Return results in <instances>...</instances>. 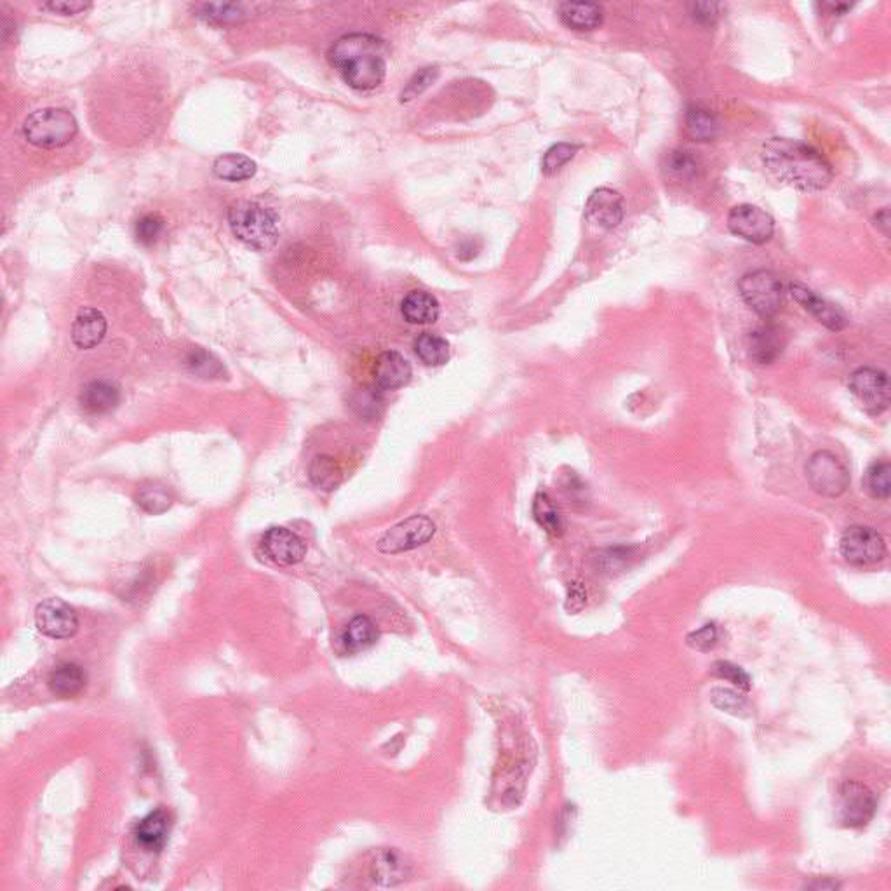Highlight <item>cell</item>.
<instances>
[{"label": "cell", "mask_w": 891, "mask_h": 891, "mask_svg": "<svg viewBox=\"0 0 891 891\" xmlns=\"http://www.w3.org/2000/svg\"><path fill=\"white\" fill-rule=\"evenodd\" d=\"M874 221H876L874 225H876L877 229H881V230H883V233H886V235H888V227H890V218H888V210H883L881 213L876 214V218H874Z\"/></svg>", "instance_id": "cell-48"}, {"label": "cell", "mask_w": 891, "mask_h": 891, "mask_svg": "<svg viewBox=\"0 0 891 891\" xmlns=\"http://www.w3.org/2000/svg\"><path fill=\"white\" fill-rule=\"evenodd\" d=\"M411 366L399 352H384L374 364V384L378 390H397L411 380Z\"/></svg>", "instance_id": "cell-18"}, {"label": "cell", "mask_w": 891, "mask_h": 891, "mask_svg": "<svg viewBox=\"0 0 891 891\" xmlns=\"http://www.w3.org/2000/svg\"><path fill=\"white\" fill-rule=\"evenodd\" d=\"M804 472L814 493L827 498L841 497L852 483L850 470L831 451H816Z\"/></svg>", "instance_id": "cell-6"}, {"label": "cell", "mask_w": 891, "mask_h": 891, "mask_svg": "<svg viewBox=\"0 0 891 891\" xmlns=\"http://www.w3.org/2000/svg\"><path fill=\"white\" fill-rule=\"evenodd\" d=\"M717 640H719V630H717L716 623H707L702 629L691 632L686 638V642L690 648H693L697 651H709L716 646Z\"/></svg>", "instance_id": "cell-39"}, {"label": "cell", "mask_w": 891, "mask_h": 891, "mask_svg": "<svg viewBox=\"0 0 891 891\" xmlns=\"http://www.w3.org/2000/svg\"><path fill=\"white\" fill-rule=\"evenodd\" d=\"M401 312L411 324H432L439 317V302L425 291H411L403 300Z\"/></svg>", "instance_id": "cell-24"}, {"label": "cell", "mask_w": 891, "mask_h": 891, "mask_svg": "<svg viewBox=\"0 0 891 891\" xmlns=\"http://www.w3.org/2000/svg\"><path fill=\"white\" fill-rule=\"evenodd\" d=\"M533 517L535 521L542 526L543 529L552 535L559 537L562 533V519L558 507L552 502V498L547 493H538L533 500Z\"/></svg>", "instance_id": "cell-30"}, {"label": "cell", "mask_w": 891, "mask_h": 891, "mask_svg": "<svg viewBox=\"0 0 891 891\" xmlns=\"http://www.w3.org/2000/svg\"><path fill=\"white\" fill-rule=\"evenodd\" d=\"M330 61L357 91L376 89L387 74L385 46L369 34H349L336 40L331 46Z\"/></svg>", "instance_id": "cell-2"}, {"label": "cell", "mask_w": 891, "mask_h": 891, "mask_svg": "<svg viewBox=\"0 0 891 891\" xmlns=\"http://www.w3.org/2000/svg\"><path fill=\"white\" fill-rule=\"evenodd\" d=\"M162 230H164V220L159 214H145L136 221V239L145 246L156 244Z\"/></svg>", "instance_id": "cell-38"}, {"label": "cell", "mask_w": 891, "mask_h": 891, "mask_svg": "<svg viewBox=\"0 0 891 891\" xmlns=\"http://www.w3.org/2000/svg\"><path fill=\"white\" fill-rule=\"evenodd\" d=\"M843 885L839 881H835L833 877H824V879H814L812 883H806L804 888L808 890H839Z\"/></svg>", "instance_id": "cell-47"}, {"label": "cell", "mask_w": 891, "mask_h": 891, "mask_svg": "<svg viewBox=\"0 0 891 891\" xmlns=\"http://www.w3.org/2000/svg\"><path fill=\"white\" fill-rule=\"evenodd\" d=\"M382 405L380 392L373 388H363L353 397V406L357 407L361 416H374L378 415V407Z\"/></svg>", "instance_id": "cell-42"}, {"label": "cell", "mask_w": 891, "mask_h": 891, "mask_svg": "<svg viewBox=\"0 0 891 891\" xmlns=\"http://www.w3.org/2000/svg\"><path fill=\"white\" fill-rule=\"evenodd\" d=\"M665 171L676 179H691L698 173L697 157L688 150H672L667 156Z\"/></svg>", "instance_id": "cell-34"}, {"label": "cell", "mask_w": 891, "mask_h": 891, "mask_svg": "<svg viewBox=\"0 0 891 891\" xmlns=\"http://www.w3.org/2000/svg\"><path fill=\"white\" fill-rule=\"evenodd\" d=\"M690 9H691L690 15L693 16V20L702 23V25H712L717 20V16H719V5L717 4H711V2L691 4Z\"/></svg>", "instance_id": "cell-44"}, {"label": "cell", "mask_w": 891, "mask_h": 891, "mask_svg": "<svg viewBox=\"0 0 891 891\" xmlns=\"http://www.w3.org/2000/svg\"><path fill=\"white\" fill-rule=\"evenodd\" d=\"M77 131L76 117L65 108H42L26 117L23 124L28 143L47 150L68 145Z\"/></svg>", "instance_id": "cell-4"}, {"label": "cell", "mask_w": 891, "mask_h": 891, "mask_svg": "<svg viewBox=\"0 0 891 891\" xmlns=\"http://www.w3.org/2000/svg\"><path fill=\"white\" fill-rule=\"evenodd\" d=\"M728 229L747 242L764 244L775 233V220L757 206L740 204L728 216Z\"/></svg>", "instance_id": "cell-11"}, {"label": "cell", "mask_w": 891, "mask_h": 891, "mask_svg": "<svg viewBox=\"0 0 891 891\" xmlns=\"http://www.w3.org/2000/svg\"><path fill=\"white\" fill-rule=\"evenodd\" d=\"M263 552L265 556L281 566H292L298 564L307 554V545L305 542L292 533L288 527L275 526L271 527L265 537H263Z\"/></svg>", "instance_id": "cell-14"}, {"label": "cell", "mask_w": 891, "mask_h": 891, "mask_svg": "<svg viewBox=\"0 0 891 891\" xmlns=\"http://www.w3.org/2000/svg\"><path fill=\"white\" fill-rule=\"evenodd\" d=\"M841 556L853 566H874L885 561L888 548L883 535L869 526H852L839 540Z\"/></svg>", "instance_id": "cell-7"}, {"label": "cell", "mask_w": 891, "mask_h": 891, "mask_svg": "<svg viewBox=\"0 0 891 891\" xmlns=\"http://www.w3.org/2000/svg\"><path fill=\"white\" fill-rule=\"evenodd\" d=\"M136 502L145 512L157 516V514L166 512L171 507L173 498H171L166 486L159 485V483H148V485H143L139 487V491L136 495Z\"/></svg>", "instance_id": "cell-32"}, {"label": "cell", "mask_w": 891, "mask_h": 891, "mask_svg": "<svg viewBox=\"0 0 891 891\" xmlns=\"http://www.w3.org/2000/svg\"><path fill=\"white\" fill-rule=\"evenodd\" d=\"M864 487L876 500H888L891 493V466L888 462H874L865 476Z\"/></svg>", "instance_id": "cell-31"}, {"label": "cell", "mask_w": 891, "mask_h": 891, "mask_svg": "<svg viewBox=\"0 0 891 891\" xmlns=\"http://www.w3.org/2000/svg\"><path fill=\"white\" fill-rule=\"evenodd\" d=\"M850 392L856 403L871 416L885 413L890 406V380L881 369L860 368L850 376Z\"/></svg>", "instance_id": "cell-8"}, {"label": "cell", "mask_w": 891, "mask_h": 891, "mask_svg": "<svg viewBox=\"0 0 891 891\" xmlns=\"http://www.w3.org/2000/svg\"><path fill=\"white\" fill-rule=\"evenodd\" d=\"M213 171L225 181H244L256 175V162L242 154H225L214 160Z\"/></svg>", "instance_id": "cell-26"}, {"label": "cell", "mask_w": 891, "mask_h": 891, "mask_svg": "<svg viewBox=\"0 0 891 891\" xmlns=\"http://www.w3.org/2000/svg\"><path fill=\"white\" fill-rule=\"evenodd\" d=\"M712 674L717 676V678L724 679L732 684H735L738 690H743V691H749L753 688V681H751V676L742 669L738 667L735 663L732 661H724V660H719L714 665H712Z\"/></svg>", "instance_id": "cell-37"}, {"label": "cell", "mask_w": 891, "mask_h": 891, "mask_svg": "<svg viewBox=\"0 0 891 891\" xmlns=\"http://www.w3.org/2000/svg\"><path fill=\"white\" fill-rule=\"evenodd\" d=\"M587 218L601 229H615L623 220V197L611 189H598L587 200Z\"/></svg>", "instance_id": "cell-16"}, {"label": "cell", "mask_w": 891, "mask_h": 891, "mask_svg": "<svg viewBox=\"0 0 891 891\" xmlns=\"http://www.w3.org/2000/svg\"><path fill=\"white\" fill-rule=\"evenodd\" d=\"M630 559V550L629 548H615V550H606L598 558V566H601L604 573H613L621 569L627 561Z\"/></svg>", "instance_id": "cell-43"}, {"label": "cell", "mask_w": 891, "mask_h": 891, "mask_svg": "<svg viewBox=\"0 0 891 891\" xmlns=\"http://www.w3.org/2000/svg\"><path fill=\"white\" fill-rule=\"evenodd\" d=\"M107 334V319L97 309H82L72 326V342L82 350L95 349Z\"/></svg>", "instance_id": "cell-19"}, {"label": "cell", "mask_w": 891, "mask_h": 891, "mask_svg": "<svg viewBox=\"0 0 891 891\" xmlns=\"http://www.w3.org/2000/svg\"><path fill=\"white\" fill-rule=\"evenodd\" d=\"M577 150H579V147L569 145V143H558V145L550 147L547 150V154L543 156V175H556L559 169H562L575 157Z\"/></svg>", "instance_id": "cell-36"}, {"label": "cell", "mask_w": 891, "mask_h": 891, "mask_svg": "<svg viewBox=\"0 0 891 891\" xmlns=\"http://www.w3.org/2000/svg\"><path fill=\"white\" fill-rule=\"evenodd\" d=\"M409 876V864L397 850H380L371 864V877L376 885L394 886Z\"/></svg>", "instance_id": "cell-20"}, {"label": "cell", "mask_w": 891, "mask_h": 891, "mask_svg": "<svg viewBox=\"0 0 891 891\" xmlns=\"http://www.w3.org/2000/svg\"><path fill=\"white\" fill-rule=\"evenodd\" d=\"M876 808L877 799L865 783L855 780H846L845 783H841L837 793V812L845 827H865L874 818Z\"/></svg>", "instance_id": "cell-9"}, {"label": "cell", "mask_w": 891, "mask_h": 891, "mask_svg": "<svg viewBox=\"0 0 891 891\" xmlns=\"http://www.w3.org/2000/svg\"><path fill=\"white\" fill-rule=\"evenodd\" d=\"M187 364L192 368L194 373L204 374V376H216L221 371V366L213 361V357L210 353H206L204 350H192L189 359H187Z\"/></svg>", "instance_id": "cell-41"}, {"label": "cell", "mask_w": 891, "mask_h": 891, "mask_svg": "<svg viewBox=\"0 0 891 891\" xmlns=\"http://www.w3.org/2000/svg\"><path fill=\"white\" fill-rule=\"evenodd\" d=\"M91 4H84V2H51V4H44V9H51L55 13H59V15H78V13H84L86 9H89Z\"/></svg>", "instance_id": "cell-45"}, {"label": "cell", "mask_w": 891, "mask_h": 891, "mask_svg": "<svg viewBox=\"0 0 891 891\" xmlns=\"http://www.w3.org/2000/svg\"><path fill=\"white\" fill-rule=\"evenodd\" d=\"M36 625L51 640H68L78 630L77 613L61 599H47L36 609Z\"/></svg>", "instance_id": "cell-12"}, {"label": "cell", "mask_w": 891, "mask_h": 891, "mask_svg": "<svg viewBox=\"0 0 891 891\" xmlns=\"http://www.w3.org/2000/svg\"><path fill=\"white\" fill-rule=\"evenodd\" d=\"M309 474H311V481L317 487L324 489V491H333L336 489L342 479H343V472L342 468L338 466V462L334 458H331L328 455H319L312 460L311 468H309Z\"/></svg>", "instance_id": "cell-29"}, {"label": "cell", "mask_w": 891, "mask_h": 891, "mask_svg": "<svg viewBox=\"0 0 891 891\" xmlns=\"http://www.w3.org/2000/svg\"><path fill=\"white\" fill-rule=\"evenodd\" d=\"M559 18L571 30L590 32L601 26L602 9L592 2H562Z\"/></svg>", "instance_id": "cell-21"}, {"label": "cell", "mask_w": 891, "mask_h": 891, "mask_svg": "<svg viewBox=\"0 0 891 891\" xmlns=\"http://www.w3.org/2000/svg\"><path fill=\"white\" fill-rule=\"evenodd\" d=\"M415 353L426 366H443L449 359V343L443 336L424 333L415 340Z\"/></svg>", "instance_id": "cell-28"}, {"label": "cell", "mask_w": 891, "mask_h": 891, "mask_svg": "<svg viewBox=\"0 0 891 891\" xmlns=\"http://www.w3.org/2000/svg\"><path fill=\"white\" fill-rule=\"evenodd\" d=\"M340 640L347 653H359L368 650L378 640V629L369 617L359 615L345 627Z\"/></svg>", "instance_id": "cell-25"}, {"label": "cell", "mask_w": 891, "mask_h": 891, "mask_svg": "<svg viewBox=\"0 0 891 891\" xmlns=\"http://www.w3.org/2000/svg\"><path fill=\"white\" fill-rule=\"evenodd\" d=\"M738 291L747 307L764 319L775 317L782 309L783 288L773 271H754L745 273L738 282Z\"/></svg>", "instance_id": "cell-5"}, {"label": "cell", "mask_w": 891, "mask_h": 891, "mask_svg": "<svg viewBox=\"0 0 891 891\" xmlns=\"http://www.w3.org/2000/svg\"><path fill=\"white\" fill-rule=\"evenodd\" d=\"M686 131L695 141H712L719 135V120L711 110L691 107L686 112Z\"/></svg>", "instance_id": "cell-27"}, {"label": "cell", "mask_w": 891, "mask_h": 891, "mask_svg": "<svg viewBox=\"0 0 891 891\" xmlns=\"http://www.w3.org/2000/svg\"><path fill=\"white\" fill-rule=\"evenodd\" d=\"M86 672L77 663H61L49 676V690L55 697L76 698L86 688Z\"/></svg>", "instance_id": "cell-22"}, {"label": "cell", "mask_w": 891, "mask_h": 891, "mask_svg": "<svg viewBox=\"0 0 891 891\" xmlns=\"http://www.w3.org/2000/svg\"><path fill=\"white\" fill-rule=\"evenodd\" d=\"M435 78H437V68H424L418 74H415L407 82L406 89L403 91V101H409L422 95Z\"/></svg>", "instance_id": "cell-40"}, {"label": "cell", "mask_w": 891, "mask_h": 891, "mask_svg": "<svg viewBox=\"0 0 891 891\" xmlns=\"http://www.w3.org/2000/svg\"><path fill=\"white\" fill-rule=\"evenodd\" d=\"M785 349V336L775 326H759L749 333L747 350L749 357L761 366L773 364Z\"/></svg>", "instance_id": "cell-17"}, {"label": "cell", "mask_w": 891, "mask_h": 891, "mask_svg": "<svg viewBox=\"0 0 891 891\" xmlns=\"http://www.w3.org/2000/svg\"><path fill=\"white\" fill-rule=\"evenodd\" d=\"M761 159L775 179L803 192H820L833 181V168L825 157L797 139H768L763 145Z\"/></svg>", "instance_id": "cell-1"}, {"label": "cell", "mask_w": 891, "mask_h": 891, "mask_svg": "<svg viewBox=\"0 0 891 891\" xmlns=\"http://www.w3.org/2000/svg\"><path fill=\"white\" fill-rule=\"evenodd\" d=\"M711 702L719 711L738 717H749L753 714L749 700L730 688H714L711 691Z\"/></svg>", "instance_id": "cell-33"}, {"label": "cell", "mask_w": 891, "mask_h": 891, "mask_svg": "<svg viewBox=\"0 0 891 891\" xmlns=\"http://www.w3.org/2000/svg\"><path fill=\"white\" fill-rule=\"evenodd\" d=\"M585 598H587V594H585V590L581 589L580 583H573V585L569 587V596H568V604H566V608H568L569 611H580L581 608H583V604H585Z\"/></svg>", "instance_id": "cell-46"}, {"label": "cell", "mask_w": 891, "mask_h": 891, "mask_svg": "<svg viewBox=\"0 0 891 891\" xmlns=\"http://www.w3.org/2000/svg\"><path fill=\"white\" fill-rule=\"evenodd\" d=\"M120 401V388L108 380H97L86 385L80 394V405L89 413H107Z\"/></svg>", "instance_id": "cell-23"}, {"label": "cell", "mask_w": 891, "mask_h": 891, "mask_svg": "<svg viewBox=\"0 0 891 891\" xmlns=\"http://www.w3.org/2000/svg\"><path fill=\"white\" fill-rule=\"evenodd\" d=\"M789 292L804 311L810 312L814 319L820 324H824L827 330L843 331L848 326L850 319L845 311H841L837 305H834L829 300L818 296L816 292L806 288L804 284L793 282L789 286Z\"/></svg>", "instance_id": "cell-13"}, {"label": "cell", "mask_w": 891, "mask_h": 891, "mask_svg": "<svg viewBox=\"0 0 891 891\" xmlns=\"http://www.w3.org/2000/svg\"><path fill=\"white\" fill-rule=\"evenodd\" d=\"M194 11L206 20L220 21V23L242 20L246 15L242 5L237 4H199L195 5Z\"/></svg>", "instance_id": "cell-35"}, {"label": "cell", "mask_w": 891, "mask_h": 891, "mask_svg": "<svg viewBox=\"0 0 891 891\" xmlns=\"http://www.w3.org/2000/svg\"><path fill=\"white\" fill-rule=\"evenodd\" d=\"M435 535V524L426 516H413L403 523L392 526L378 540V550L384 554H401L422 547Z\"/></svg>", "instance_id": "cell-10"}, {"label": "cell", "mask_w": 891, "mask_h": 891, "mask_svg": "<svg viewBox=\"0 0 891 891\" xmlns=\"http://www.w3.org/2000/svg\"><path fill=\"white\" fill-rule=\"evenodd\" d=\"M169 831H171V816L164 808H157L136 824V845L143 852L160 853L168 845Z\"/></svg>", "instance_id": "cell-15"}, {"label": "cell", "mask_w": 891, "mask_h": 891, "mask_svg": "<svg viewBox=\"0 0 891 891\" xmlns=\"http://www.w3.org/2000/svg\"><path fill=\"white\" fill-rule=\"evenodd\" d=\"M229 225L241 242L258 251H269L279 241V218L260 202H235L229 210Z\"/></svg>", "instance_id": "cell-3"}]
</instances>
